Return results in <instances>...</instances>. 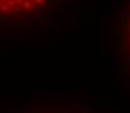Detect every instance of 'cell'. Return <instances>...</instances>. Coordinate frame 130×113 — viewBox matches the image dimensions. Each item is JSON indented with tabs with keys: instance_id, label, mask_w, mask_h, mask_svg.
I'll return each instance as SVG.
<instances>
[{
	"instance_id": "1",
	"label": "cell",
	"mask_w": 130,
	"mask_h": 113,
	"mask_svg": "<svg viewBox=\"0 0 130 113\" xmlns=\"http://www.w3.org/2000/svg\"><path fill=\"white\" fill-rule=\"evenodd\" d=\"M126 31H128L129 35H130V18L128 20V22H126Z\"/></svg>"
}]
</instances>
